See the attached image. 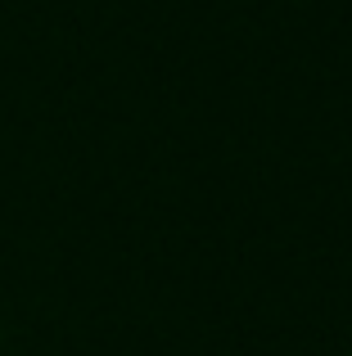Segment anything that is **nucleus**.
<instances>
[]
</instances>
